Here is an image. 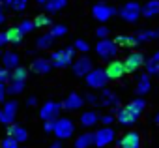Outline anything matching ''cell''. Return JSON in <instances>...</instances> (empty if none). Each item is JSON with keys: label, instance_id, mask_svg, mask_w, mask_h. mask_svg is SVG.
<instances>
[{"label": "cell", "instance_id": "obj_1", "mask_svg": "<svg viewBox=\"0 0 159 148\" xmlns=\"http://www.w3.org/2000/svg\"><path fill=\"white\" fill-rule=\"evenodd\" d=\"M51 64L54 67H67L73 64L75 60V49L73 47H64V49H58L51 54Z\"/></svg>", "mask_w": 159, "mask_h": 148}, {"label": "cell", "instance_id": "obj_2", "mask_svg": "<svg viewBox=\"0 0 159 148\" xmlns=\"http://www.w3.org/2000/svg\"><path fill=\"white\" fill-rule=\"evenodd\" d=\"M96 53H98L99 58H103V60H111V58L116 56V53H118V45L114 43V39L103 38V39H99V43L96 45Z\"/></svg>", "mask_w": 159, "mask_h": 148}, {"label": "cell", "instance_id": "obj_3", "mask_svg": "<svg viewBox=\"0 0 159 148\" xmlns=\"http://www.w3.org/2000/svg\"><path fill=\"white\" fill-rule=\"evenodd\" d=\"M140 4L135 2V0H129V2H125L122 8H120V17L127 23H137L139 17H140Z\"/></svg>", "mask_w": 159, "mask_h": 148}, {"label": "cell", "instance_id": "obj_4", "mask_svg": "<svg viewBox=\"0 0 159 148\" xmlns=\"http://www.w3.org/2000/svg\"><path fill=\"white\" fill-rule=\"evenodd\" d=\"M73 129H75V126H73V122H71L69 118H56V120H54V129H52V133H54L60 141L69 139V137L73 135Z\"/></svg>", "mask_w": 159, "mask_h": 148}, {"label": "cell", "instance_id": "obj_5", "mask_svg": "<svg viewBox=\"0 0 159 148\" xmlns=\"http://www.w3.org/2000/svg\"><path fill=\"white\" fill-rule=\"evenodd\" d=\"M107 75H105V69H92L88 75H86V85L94 90H101L107 86Z\"/></svg>", "mask_w": 159, "mask_h": 148}, {"label": "cell", "instance_id": "obj_6", "mask_svg": "<svg viewBox=\"0 0 159 148\" xmlns=\"http://www.w3.org/2000/svg\"><path fill=\"white\" fill-rule=\"evenodd\" d=\"M114 135H116L114 129L111 126H105V127H101V129H98L94 133V144L98 148H105L107 144H111L114 141Z\"/></svg>", "mask_w": 159, "mask_h": 148}, {"label": "cell", "instance_id": "obj_7", "mask_svg": "<svg viewBox=\"0 0 159 148\" xmlns=\"http://www.w3.org/2000/svg\"><path fill=\"white\" fill-rule=\"evenodd\" d=\"M17 109H19V105H17V101H4V105H2V109H0V122L2 124H13V120H15V116H17Z\"/></svg>", "mask_w": 159, "mask_h": 148}, {"label": "cell", "instance_id": "obj_8", "mask_svg": "<svg viewBox=\"0 0 159 148\" xmlns=\"http://www.w3.org/2000/svg\"><path fill=\"white\" fill-rule=\"evenodd\" d=\"M114 13H116L114 8L109 6V4H105V2H99V4H96V6L92 8V15H94L99 23H107Z\"/></svg>", "mask_w": 159, "mask_h": 148}, {"label": "cell", "instance_id": "obj_9", "mask_svg": "<svg viewBox=\"0 0 159 148\" xmlns=\"http://www.w3.org/2000/svg\"><path fill=\"white\" fill-rule=\"evenodd\" d=\"M60 109H62V103L45 101V103L41 105V109H39V116H41V120H56Z\"/></svg>", "mask_w": 159, "mask_h": 148}, {"label": "cell", "instance_id": "obj_10", "mask_svg": "<svg viewBox=\"0 0 159 148\" xmlns=\"http://www.w3.org/2000/svg\"><path fill=\"white\" fill-rule=\"evenodd\" d=\"M73 73L77 77H86L88 73L92 71V60L84 54V56H81V58H77V60H73Z\"/></svg>", "mask_w": 159, "mask_h": 148}, {"label": "cell", "instance_id": "obj_11", "mask_svg": "<svg viewBox=\"0 0 159 148\" xmlns=\"http://www.w3.org/2000/svg\"><path fill=\"white\" fill-rule=\"evenodd\" d=\"M144 56L140 54V53H131V54H127V58L124 60V69H125V73H133V71H137L139 67H142L144 66Z\"/></svg>", "mask_w": 159, "mask_h": 148}, {"label": "cell", "instance_id": "obj_12", "mask_svg": "<svg viewBox=\"0 0 159 148\" xmlns=\"http://www.w3.org/2000/svg\"><path fill=\"white\" fill-rule=\"evenodd\" d=\"M105 75L107 79H120L122 75H125V69H124V62L120 60H111L105 67Z\"/></svg>", "mask_w": 159, "mask_h": 148}, {"label": "cell", "instance_id": "obj_13", "mask_svg": "<svg viewBox=\"0 0 159 148\" xmlns=\"http://www.w3.org/2000/svg\"><path fill=\"white\" fill-rule=\"evenodd\" d=\"M118 148H140V135H139L137 131L125 133V135L118 141Z\"/></svg>", "mask_w": 159, "mask_h": 148}, {"label": "cell", "instance_id": "obj_14", "mask_svg": "<svg viewBox=\"0 0 159 148\" xmlns=\"http://www.w3.org/2000/svg\"><path fill=\"white\" fill-rule=\"evenodd\" d=\"M116 120L122 124V126H133L137 120H139V114L137 113H133L127 105L124 107V109H120L118 111V114H116Z\"/></svg>", "mask_w": 159, "mask_h": 148}, {"label": "cell", "instance_id": "obj_15", "mask_svg": "<svg viewBox=\"0 0 159 148\" xmlns=\"http://www.w3.org/2000/svg\"><path fill=\"white\" fill-rule=\"evenodd\" d=\"M83 105H84V98L79 96L77 92H71V94L64 99V103H62V107L67 109V111H79Z\"/></svg>", "mask_w": 159, "mask_h": 148}, {"label": "cell", "instance_id": "obj_16", "mask_svg": "<svg viewBox=\"0 0 159 148\" xmlns=\"http://www.w3.org/2000/svg\"><path fill=\"white\" fill-rule=\"evenodd\" d=\"M6 133H8V137H11V139H15L17 142H25V141L28 139V131H26V129H25L23 126H19V124H15V122L8 126V131H6Z\"/></svg>", "mask_w": 159, "mask_h": 148}, {"label": "cell", "instance_id": "obj_17", "mask_svg": "<svg viewBox=\"0 0 159 148\" xmlns=\"http://www.w3.org/2000/svg\"><path fill=\"white\" fill-rule=\"evenodd\" d=\"M38 4L43 6L45 12H49V13H56V12H60L62 8L67 6V0H38Z\"/></svg>", "mask_w": 159, "mask_h": 148}, {"label": "cell", "instance_id": "obj_18", "mask_svg": "<svg viewBox=\"0 0 159 148\" xmlns=\"http://www.w3.org/2000/svg\"><path fill=\"white\" fill-rule=\"evenodd\" d=\"M2 64H4L6 69H15L17 66H21V56L13 51H8V53L2 54Z\"/></svg>", "mask_w": 159, "mask_h": 148}, {"label": "cell", "instance_id": "obj_19", "mask_svg": "<svg viewBox=\"0 0 159 148\" xmlns=\"http://www.w3.org/2000/svg\"><path fill=\"white\" fill-rule=\"evenodd\" d=\"M51 67H52V64H51V60H47V58H36V60L32 62V71L38 73V75H45V73H49Z\"/></svg>", "mask_w": 159, "mask_h": 148}, {"label": "cell", "instance_id": "obj_20", "mask_svg": "<svg viewBox=\"0 0 159 148\" xmlns=\"http://www.w3.org/2000/svg\"><path fill=\"white\" fill-rule=\"evenodd\" d=\"M99 105L103 107H116L118 105V98L109 90V88H101V94H99Z\"/></svg>", "mask_w": 159, "mask_h": 148}, {"label": "cell", "instance_id": "obj_21", "mask_svg": "<svg viewBox=\"0 0 159 148\" xmlns=\"http://www.w3.org/2000/svg\"><path fill=\"white\" fill-rule=\"evenodd\" d=\"M140 13L144 17H150V19L159 15V0H148V2L140 8Z\"/></svg>", "mask_w": 159, "mask_h": 148}, {"label": "cell", "instance_id": "obj_22", "mask_svg": "<svg viewBox=\"0 0 159 148\" xmlns=\"http://www.w3.org/2000/svg\"><path fill=\"white\" fill-rule=\"evenodd\" d=\"M144 66H146V73H148V75H159V51L153 53L152 58L144 62Z\"/></svg>", "mask_w": 159, "mask_h": 148}, {"label": "cell", "instance_id": "obj_23", "mask_svg": "<svg viewBox=\"0 0 159 148\" xmlns=\"http://www.w3.org/2000/svg\"><path fill=\"white\" fill-rule=\"evenodd\" d=\"M94 144V133H90V131H86V133H83V135H79L77 137V141H75V148H90Z\"/></svg>", "mask_w": 159, "mask_h": 148}, {"label": "cell", "instance_id": "obj_24", "mask_svg": "<svg viewBox=\"0 0 159 148\" xmlns=\"http://www.w3.org/2000/svg\"><path fill=\"white\" fill-rule=\"evenodd\" d=\"M98 122H99V116H98L96 111H86V113L81 114V124H83L84 127H92V126H96Z\"/></svg>", "mask_w": 159, "mask_h": 148}, {"label": "cell", "instance_id": "obj_25", "mask_svg": "<svg viewBox=\"0 0 159 148\" xmlns=\"http://www.w3.org/2000/svg\"><path fill=\"white\" fill-rule=\"evenodd\" d=\"M150 88H152L150 75H148V73H144V75H140V79L137 81V88H135V92H137V94H140V96H144Z\"/></svg>", "mask_w": 159, "mask_h": 148}, {"label": "cell", "instance_id": "obj_26", "mask_svg": "<svg viewBox=\"0 0 159 148\" xmlns=\"http://www.w3.org/2000/svg\"><path fill=\"white\" fill-rule=\"evenodd\" d=\"M23 32H21V28L19 26H11V28H8L6 30V38H8V43H21L23 41Z\"/></svg>", "mask_w": 159, "mask_h": 148}, {"label": "cell", "instance_id": "obj_27", "mask_svg": "<svg viewBox=\"0 0 159 148\" xmlns=\"http://www.w3.org/2000/svg\"><path fill=\"white\" fill-rule=\"evenodd\" d=\"M52 41H54V36L51 34V32H47V34H41L38 39H36V45H38V49H49L51 45H52Z\"/></svg>", "mask_w": 159, "mask_h": 148}, {"label": "cell", "instance_id": "obj_28", "mask_svg": "<svg viewBox=\"0 0 159 148\" xmlns=\"http://www.w3.org/2000/svg\"><path fill=\"white\" fill-rule=\"evenodd\" d=\"M114 43H116L118 47H137V45H139L137 39H135V36H127V34L118 36V38L114 39Z\"/></svg>", "mask_w": 159, "mask_h": 148}, {"label": "cell", "instance_id": "obj_29", "mask_svg": "<svg viewBox=\"0 0 159 148\" xmlns=\"http://www.w3.org/2000/svg\"><path fill=\"white\" fill-rule=\"evenodd\" d=\"M26 75H28V69L23 67V66H17V67L10 73V81H21V83H25V81H26Z\"/></svg>", "mask_w": 159, "mask_h": 148}, {"label": "cell", "instance_id": "obj_30", "mask_svg": "<svg viewBox=\"0 0 159 148\" xmlns=\"http://www.w3.org/2000/svg\"><path fill=\"white\" fill-rule=\"evenodd\" d=\"M127 107H129V109H131L133 113H137V114L140 116V114H142V111L146 109V101H144L142 98H137V99H133V101H131V103H129Z\"/></svg>", "mask_w": 159, "mask_h": 148}, {"label": "cell", "instance_id": "obj_31", "mask_svg": "<svg viewBox=\"0 0 159 148\" xmlns=\"http://www.w3.org/2000/svg\"><path fill=\"white\" fill-rule=\"evenodd\" d=\"M153 38H159V34L155 30H144V32H139L135 36L137 43H142V41H148V39H153Z\"/></svg>", "mask_w": 159, "mask_h": 148}, {"label": "cell", "instance_id": "obj_32", "mask_svg": "<svg viewBox=\"0 0 159 148\" xmlns=\"http://www.w3.org/2000/svg\"><path fill=\"white\" fill-rule=\"evenodd\" d=\"M6 90H8V94H21L23 90H25V83H21V81H10V86H6Z\"/></svg>", "mask_w": 159, "mask_h": 148}, {"label": "cell", "instance_id": "obj_33", "mask_svg": "<svg viewBox=\"0 0 159 148\" xmlns=\"http://www.w3.org/2000/svg\"><path fill=\"white\" fill-rule=\"evenodd\" d=\"M73 49H75V51H79V53H84V54H86V53L90 51V45H88L84 39H75Z\"/></svg>", "mask_w": 159, "mask_h": 148}, {"label": "cell", "instance_id": "obj_34", "mask_svg": "<svg viewBox=\"0 0 159 148\" xmlns=\"http://www.w3.org/2000/svg\"><path fill=\"white\" fill-rule=\"evenodd\" d=\"M66 32H67V28L64 25H52L51 26V34L54 38H62V36H66Z\"/></svg>", "mask_w": 159, "mask_h": 148}, {"label": "cell", "instance_id": "obj_35", "mask_svg": "<svg viewBox=\"0 0 159 148\" xmlns=\"http://www.w3.org/2000/svg\"><path fill=\"white\" fill-rule=\"evenodd\" d=\"M34 26L38 28V26H51V17H47V15H38L36 19H34Z\"/></svg>", "mask_w": 159, "mask_h": 148}, {"label": "cell", "instance_id": "obj_36", "mask_svg": "<svg viewBox=\"0 0 159 148\" xmlns=\"http://www.w3.org/2000/svg\"><path fill=\"white\" fill-rule=\"evenodd\" d=\"M28 6V0H11V10L15 12H25Z\"/></svg>", "mask_w": 159, "mask_h": 148}, {"label": "cell", "instance_id": "obj_37", "mask_svg": "<svg viewBox=\"0 0 159 148\" xmlns=\"http://www.w3.org/2000/svg\"><path fill=\"white\" fill-rule=\"evenodd\" d=\"M19 28H21V32H23V34H28V32H32L36 26H34V21H30V19H25V21L19 25Z\"/></svg>", "mask_w": 159, "mask_h": 148}, {"label": "cell", "instance_id": "obj_38", "mask_svg": "<svg viewBox=\"0 0 159 148\" xmlns=\"http://www.w3.org/2000/svg\"><path fill=\"white\" fill-rule=\"evenodd\" d=\"M2 148H19V142L11 137H4L2 139Z\"/></svg>", "mask_w": 159, "mask_h": 148}, {"label": "cell", "instance_id": "obj_39", "mask_svg": "<svg viewBox=\"0 0 159 148\" xmlns=\"http://www.w3.org/2000/svg\"><path fill=\"white\" fill-rule=\"evenodd\" d=\"M10 81V69H6V67H0V83H8Z\"/></svg>", "mask_w": 159, "mask_h": 148}, {"label": "cell", "instance_id": "obj_40", "mask_svg": "<svg viewBox=\"0 0 159 148\" xmlns=\"http://www.w3.org/2000/svg\"><path fill=\"white\" fill-rule=\"evenodd\" d=\"M96 34H98V38H99V39L109 38V28H107V26H99V28L96 30Z\"/></svg>", "mask_w": 159, "mask_h": 148}, {"label": "cell", "instance_id": "obj_41", "mask_svg": "<svg viewBox=\"0 0 159 148\" xmlns=\"http://www.w3.org/2000/svg\"><path fill=\"white\" fill-rule=\"evenodd\" d=\"M84 99H86L88 103H92V105H99V96H96V94H88Z\"/></svg>", "mask_w": 159, "mask_h": 148}, {"label": "cell", "instance_id": "obj_42", "mask_svg": "<svg viewBox=\"0 0 159 148\" xmlns=\"http://www.w3.org/2000/svg\"><path fill=\"white\" fill-rule=\"evenodd\" d=\"M99 122H103L105 126H111V124L114 122V116H112V114H105V116H101V118H99Z\"/></svg>", "mask_w": 159, "mask_h": 148}, {"label": "cell", "instance_id": "obj_43", "mask_svg": "<svg viewBox=\"0 0 159 148\" xmlns=\"http://www.w3.org/2000/svg\"><path fill=\"white\" fill-rule=\"evenodd\" d=\"M43 129L49 133V131H52L54 129V120H45V124H43Z\"/></svg>", "mask_w": 159, "mask_h": 148}, {"label": "cell", "instance_id": "obj_44", "mask_svg": "<svg viewBox=\"0 0 159 148\" xmlns=\"http://www.w3.org/2000/svg\"><path fill=\"white\" fill-rule=\"evenodd\" d=\"M6 94H8L6 85H4V83H0V101H2V103H4V99H6Z\"/></svg>", "mask_w": 159, "mask_h": 148}, {"label": "cell", "instance_id": "obj_45", "mask_svg": "<svg viewBox=\"0 0 159 148\" xmlns=\"http://www.w3.org/2000/svg\"><path fill=\"white\" fill-rule=\"evenodd\" d=\"M8 8H11V0H0V10H8Z\"/></svg>", "mask_w": 159, "mask_h": 148}, {"label": "cell", "instance_id": "obj_46", "mask_svg": "<svg viewBox=\"0 0 159 148\" xmlns=\"http://www.w3.org/2000/svg\"><path fill=\"white\" fill-rule=\"evenodd\" d=\"M8 43V38H6V32H0V47Z\"/></svg>", "mask_w": 159, "mask_h": 148}, {"label": "cell", "instance_id": "obj_47", "mask_svg": "<svg viewBox=\"0 0 159 148\" xmlns=\"http://www.w3.org/2000/svg\"><path fill=\"white\" fill-rule=\"evenodd\" d=\"M26 103H28V105H30V107H34V105H36V103H38V99H36V98H34V96H30V98H28V99H26Z\"/></svg>", "mask_w": 159, "mask_h": 148}, {"label": "cell", "instance_id": "obj_48", "mask_svg": "<svg viewBox=\"0 0 159 148\" xmlns=\"http://www.w3.org/2000/svg\"><path fill=\"white\" fill-rule=\"evenodd\" d=\"M4 21H6V15H4V12H2V10H0V25H2Z\"/></svg>", "mask_w": 159, "mask_h": 148}, {"label": "cell", "instance_id": "obj_49", "mask_svg": "<svg viewBox=\"0 0 159 148\" xmlns=\"http://www.w3.org/2000/svg\"><path fill=\"white\" fill-rule=\"evenodd\" d=\"M51 148H62V144L60 142H54V144H51Z\"/></svg>", "mask_w": 159, "mask_h": 148}, {"label": "cell", "instance_id": "obj_50", "mask_svg": "<svg viewBox=\"0 0 159 148\" xmlns=\"http://www.w3.org/2000/svg\"><path fill=\"white\" fill-rule=\"evenodd\" d=\"M155 122H157V124H159V113H157V114H155Z\"/></svg>", "mask_w": 159, "mask_h": 148}, {"label": "cell", "instance_id": "obj_51", "mask_svg": "<svg viewBox=\"0 0 159 148\" xmlns=\"http://www.w3.org/2000/svg\"><path fill=\"white\" fill-rule=\"evenodd\" d=\"M157 34H159V32H157Z\"/></svg>", "mask_w": 159, "mask_h": 148}]
</instances>
